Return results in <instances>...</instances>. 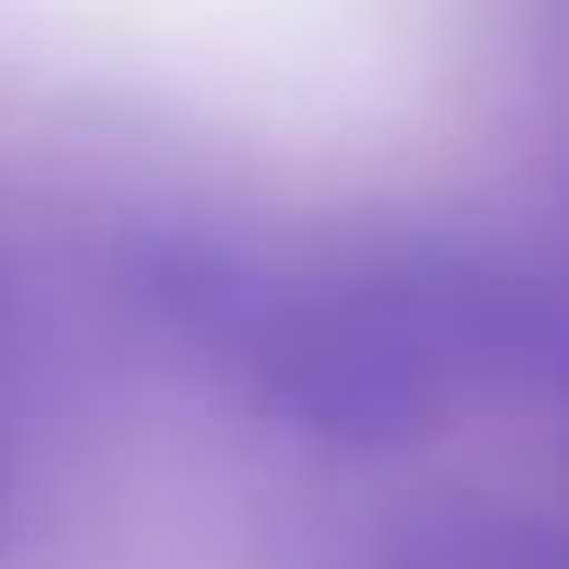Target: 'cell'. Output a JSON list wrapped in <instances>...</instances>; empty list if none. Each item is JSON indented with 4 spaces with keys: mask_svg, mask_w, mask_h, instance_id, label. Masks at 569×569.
I'll return each instance as SVG.
<instances>
[{
    "mask_svg": "<svg viewBox=\"0 0 569 569\" xmlns=\"http://www.w3.org/2000/svg\"><path fill=\"white\" fill-rule=\"evenodd\" d=\"M373 569H569V525L489 498H436L382 533Z\"/></svg>",
    "mask_w": 569,
    "mask_h": 569,
    "instance_id": "7a4b0ae2",
    "label": "cell"
},
{
    "mask_svg": "<svg viewBox=\"0 0 569 569\" xmlns=\"http://www.w3.org/2000/svg\"><path fill=\"white\" fill-rule=\"evenodd\" d=\"M142 320L222 373L267 427L329 453H400L480 391L560 365L569 311L436 231L276 240L169 222L133 249Z\"/></svg>",
    "mask_w": 569,
    "mask_h": 569,
    "instance_id": "6da1fadb",
    "label": "cell"
}]
</instances>
